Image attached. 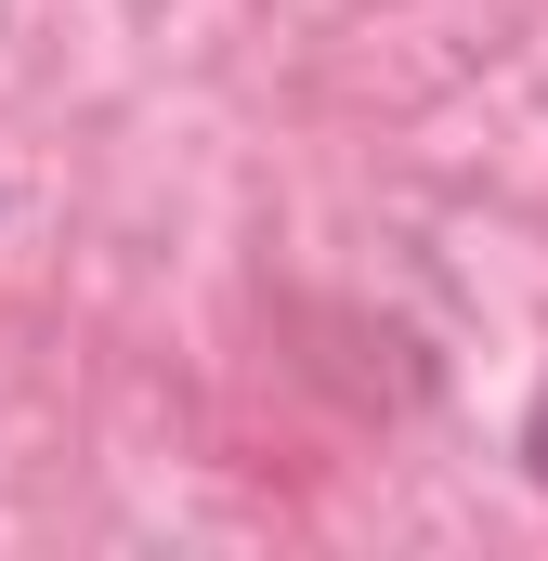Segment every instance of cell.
I'll return each instance as SVG.
<instances>
[{
    "label": "cell",
    "instance_id": "6da1fadb",
    "mask_svg": "<svg viewBox=\"0 0 548 561\" xmlns=\"http://www.w3.org/2000/svg\"><path fill=\"white\" fill-rule=\"evenodd\" d=\"M523 457H536V470H548V392H536V431H523Z\"/></svg>",
    "mask_w": 548,
    "mask_h": 561
}]
</instances>
